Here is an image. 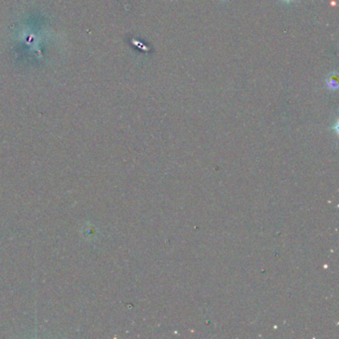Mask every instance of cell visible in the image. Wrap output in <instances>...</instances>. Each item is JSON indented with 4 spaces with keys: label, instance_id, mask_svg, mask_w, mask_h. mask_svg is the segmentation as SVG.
I'll list each match as a JSON object with an SVG mask.
<instances>
[{
    "label": "cell",
    "instance_id": "6da1fadb",
    "mask_svg": "<svg viewBox=\"0 0 339 339\" xmlns=\"http://www.w3.org/2000/svg\"><path fill=\"white\" fill-rule=\"evenodd\" d=\"M326 85L330 90H337L338 82H337V75L335 73H332L329 75L328 79L326 80Z\"/></svg>",
    "mask_w": 339,
    "mask_h": 339
},
{
    "label": "cell",
    "instance_id": "3957f363",
    "mask_svg": "<svg viewBox=\"0 0 339 339\" xmlns=\"http://www.w3.org/2000/svg\"><path fill=\"white\" fill-rule=\"evenodd\" d=\"M222 1H226V0H222Z\"/></svg>",
    "mask_w": 339,
    "mask_h": 339
},
{
    "label": "cell",
    "instance_id": "7a4b0ae2",
    "mask_svg": "<svg viewBox=\"0 0 339 339\" xmlns=\"http://www.w3.org/2000/svg\"><path fill=\"white\" fill-rule=\"evenodd\" d=\"M283 1H285V2H290V1H293V0H283Z\"/></svg>",
    "mask_w": 339,
    "mask_h": 339
}]
</instances>
